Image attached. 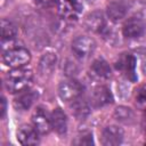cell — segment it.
Here are the masks:
<instances>
[{"label":"cell","mask_w":146,"mask_h":146,"mask_svg":"<svg viewBox=\"0 0 146 146\" xmlns=\"http://www.w3.org/2000/svg\"><path fill=\"white\" fill-rule=\"evenodd\" d=\"M33 74L32 71L29 68H13L9 71L5 76V87L10 94H17L23 90H25L31 81H32Z\"/></svg>","instance_id":"6da1fadb"},{"label":"cell","mask_w":146,"mask_h":146,"mask_svg":"<svg viewBox=\"0 0 146 146\" xmlns=\"http://www.w3.org/2000/svg\"><path fill=\"white\" fill-rule=\"evenodd\" d=\"M30 60L31 54L24 47H13L7 49L2 54V63L10 68L23 67Z\"/></svg>","instance_id":"7a4b0ae2"},{"label":"cell","mask_w":146,"mask_h":146,"mask_svg":"<svg viewBox=\"0 0 146 146\" xmlns=\"http://www.w3.org/2000/svg\"><path fill=\"white\" fill-rule=\"evenodd\" d=\"M95 49H96V42L90 36L79 35L72 41V51L76 57L81 59H86L89 56H91Z\"/></svg>","instance_id":"3957f363"},{"label":"cell","mask_w":146,"mask_h":146,"mask_svg":"<svg viewBox=\"0 0 146 146\" xmlns=\"http://www.w3.org/2000/svg\"><path fill=\"white\" fill-rule=\"evenodd\" d=\"M82 94V86L74 79H66L58 86V95L63 102H73Z\"/></svg>","instance_id":"277c9868"},{"label":"cell","mask_w":146,"mask_h":146,"mask_svg":"<svg viewBox=\"0 0 146 146\" xmlns=\"http://www.w3.org/2000/svg\"><path fill=\"white\" fill-rule=\"evenodd\" d=\"M146 32V23L139 17H131L127 19L122 26V33L128 39H138Z\"/></svg>","instance_id":"5b68a950"},{"label":"cell","mask_w":146,"mask_h":146,"mask_svg":"<svg viewBox=\"0 0 146 146\" xmlns=\"http://www.w3.org/2000/svg\"><path fill=\"white\" fill-rule=\"evenodd\" d=\"M82 6L78 0H60L58 2V11L64 22H73L78 19V15L81 11Z\"/></svg>","instance_id":"8992f818"},{"label":"cell","mask_w":146,"mask_h":146,"mask_svg":"<svg viewBox=\"0 0 146 146\" xmlns=\"http://www.w3.org/2000/svg\"><path fill=\"white\" fill-rule=\"evenodd\" d=\"M115 67L130 80H136V58L131 54H121L115 62Z\"/></svg>","instance_id":"52a82bcc"},{"label":"cell","mask_w":146,"mask_h":146,"mask_svg":"<svg viewBox=\"0 0 146 146\" xmlns=\"http://www.w3.org/2000/svg\"><path fill=\"white\" fill-rule=\"evenodd\" d=\"M128 11H129V3L124 0H113L106 7V14L108 18L114 23L122 21L127 16Z\"/></svg>","instance_id":"ba28073f"},{"label":"cell","mask_w":146,"mask_h":146,"mask_svg":"<svg viewBox=\"0 0 146 146\" xmlns=\"http://www.w3.org/2000/svg\"><path fill=\"white\" fill-rule=\"evenodd\" d=\"M124 133L119 125H107L102 132V144L105 146H116L123 140Z\"/></svg>","instance_id":"9c48e42d"},{"label":"cell","mask_w":146,"mask_h":146,"mask_svg":"<svg viewBox=\"0 0 146 146\" xmlns=\"http://www.w3.org/2000/svg\"><path fill=\"white\" fill-rule=\"evenodd\" d=\"M91 100L95 107H104L113 103V95L106 86H97L92 90Z\"/></svg>","instance_id":"30bf717a"},{"label":"cell","mask_w":146,"mask_h":146,"mask_svg":"<svg viewBox=\"0 0 146 146\" xmlns=\"http://www.w3.org/2000/svg\"><path fill=\"white\" fill-rule=\"evenodd\" d=\"M17 140L24 146L39 144V132L34 127L23 124L17 130Z\"/></svg>","instance_id":"8fae6325"},{"label":"cell","mask_w":146,"mask_h":146,"mask_svg":"<svg viewBox=\"0 0 146 146\" xmlns=\"http://www.w3.org/2000/svg\"><path fill=\"white\" fill-rule=\"evenodd\" d=\"M32 123H33V127L38 130L39 133H48L50 131V129L52 128L51 127V120L50 117L48 116L47 112L42 108H36L34 111V113L32 114Z\"/></svg>","instance_id":"7c38bea8"},{"label":"cell","mask_w":146,"mask_h":146,"mask_svg":"<svg viewBox=\"0 0 146 146\" xmlns=\"http://www.w3.org/2000/svg\"><path fill=\"white\" fill-rule=\"evenodd\" d=\"M84 27L90 32H102V30L106 26L104 14L99 10H95L89 13L83 21Z\"/></svg>","instance_id":"4fadbf2b"},{"label":"cell","mask_w":146,"mask_h":146,"mask_svg":"<svg viewBox=\"0 0 146 146\" xmlns=\"http://www.w3.org/2000/svg\"><path fill=\"white\" fill-rule=\"evenodd\" d=\"M38 94L34 90H23L14 100V107L17 111H27L34 104Z\"/></svg>","instance_id":"5bb4252c"},{"label":"cell","mask_w":146,"mask_h":146,"mask_svg":"<svg viewBox=\"0 0 146 146\" xmlns=\"http://www.w3.org/2000/svg\"><path fill=\"white\" fill-rule=\"evenodd\" d=\"M51 127L58 135H64L67 131V116L62 108H55L50 116Z\"/></svg>","instance_id":"9a60e30c"},{"label":"cell","mask_w":146,"mask_h":146,"mask_svg":"<svg viewBox=\"0 0 146 146\" xmlns=\"http://www.w3.org/2000/svg\"><path fill=\"white\" fill-rule=\"evenodd\" d=\"M57 64V56L54 52H46L41 56L39 60V73L43 76H49Z\"/></svg>","instance_id":"2e32d148"},{"label":"cell","mask_w":146,"mask_h":146,"mask_svg":"<svg viewBox=\"0 0 146 146\" xmlns=\"http://www.w3.org/2000/svg\"><path fill=\"white\" fill-rule=\"evenodd\" d=\"M71 111H72V114L78 120H83L90 114V106L84 99H81L79 97L72 102Z\"/></svg>","instance_id":"e0dca14e"},{"label":"cell","mask_w":146,"mask_h":146,"mask_svg":"<svg viewBox=\"0 0 146 146\" xmlns=\"http://www.w3.org/2000/svg\"><path fill=\"white\" fill-rule=\"evenodd\" d=\"M114 119L123 124H132L136 120L135 112L127 106H119L114 110Z\"/></svg>","instance_id":"ac0fdd59"},{"label":"cell","mask_w":146,"mask_h":146,"mask_svg":"<svg viewBox=\"0 0 146 146\" xmlns=\"http://www.w3.org/2000/svg\"><path fill=\"white\" fill-rule=\"evenodd\" d=\"M91 71L95 75L102 79H110L112 75V70L108 63L103 58H97L91 64Z\"/></svg>","instance_id":"d6986e66"},{"label":"cell","mask_w":146,"mask_h":146,"mask_svg":"<svg viewBox=\"0 0 146 146\" xmlns=\"http://www.w3.org/2000/svg\"><path fill=\"white\" fill-rule=\"evenodd\" d=\"M17 36V27L10 21L3 18L1 21V41L5 43L6 41L10 42Z\"/></svg>","instance_id":"ffe728a7"},{"label":"cell","mask_w":146,"mask_h":146,"mask_svg":"<svg viewBox=\"0 0 146 146\" xmlns=\"http://www.w3.org/2000/svg\"><path fill=\"white\" fill-rule=\"evenodd\" d=\"M129 9H132L136 17H139L141 19H146V2L136 1L131 5H129Z\"/></svg>","instance_id":"44dd1931"},{"label":"cell","mask_w":146,"mask_h":146,"mask_svg":"<svg viewBox=\"0 0 146 146\" xmlns=\"http://www.w3.org/2000/svg\"><path fill=\"white\" fill-rule=\"evenodd\" d=\"M100 33L103 34L104 39H105L108 43H111V44H115V43L117 42V35H116L115 31H114V30H112L111 27L105 26V27L102 30V32H100Z\"/></svg>","instance_id":"7402d4cb"},{"label":"cell","mask_w":146,"mask_h":146,"mask_svg":"<svg viewBox=\"0 0 146 146\" xmlns=\"http://www.w3.org/2000/svg\"><path fill=\"white\" fill-rule=\"evenodd\" d=\"M136 104L146 110V86H141L136 94Z\"/></svg>","instance_id":"603a6c76"},{"label":"cell","mask_w":146,"mask_h":146,"mask_svg":"<svg viewBox=\"0 0 146 146\" xmlns=\"http://www.w3.org/2000/svg\"><path fill=\"white\" fill-rule=\"evenodd\" d=\"M75 144L78 145H90L94 144L92 141V135L91 133H84L81 137H79V140L75 141Z\"/></svg>","instance_id":"cb8c5ba5"},{"label":"cell","mask_w":146,"mask_h":146,"mask_svg":"<svg viewBox=\"0 0 146 146\" xmlns=\"http://www.w3.org/2000/svg\"><path fill=\"white\" fill-rule=\"evenodd\" d=\"M33 1L40 8H49L57 2V0H33Z\"/></svg>","instance_id":"d4e9b609"},{"label":"cell","mask_w":146,"mask_h":146,"mask_svg":"<svg viewBox=\"0 0 146 146\" xmlns=\"http://www.w3.org/2000/svg\"><path fill=\"white\" fill-rule=\"evenodd\" d=\"M1 105H2V107H1V116L3 117L5 114H6V99H5V97L1 98Z\"/></svg>","instance_id":"484cf974"},{"label":"cell","mask_w":146,"mask_h":146,"mask_svg":"<svg viewBox=\"0 0 146 146\" xmlns=\"http://www.w3.org/2000/svg\"><path fill=\"white\" fill-rule=\"evenodd\" d=\"M141 68H143V72H144V74L146 75V60H144V63H143V66H141Z\"/></svg>","instance_id":"4316f807"},{"label":"cell","mask_w":146,"mask_h":146,"mask_svg":"<svg viewBox=\"0 0 146 146\" xmlns=\"http://www.w3.org/2000/svg\"><path fill=\"white\" fill-rule=\"evenodd\" d=\"M87 1H89V2H92V1H94V0H87Z\"/></svg>","instance_id":"83f0119b"}]
</instances>
